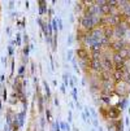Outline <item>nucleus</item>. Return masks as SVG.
<instances>
[{"instance_id":"f257e3e1","label":"nucleus","mask_w":130,"mask_h":131,"mask_svg":"<svg viewBox=\"0 0 130 131\" xmlns=\"http://www.w3.org/2000/svg\"><path fill=\"white\" fill-rule=\"evenodd\" d=\"M100 20L102 16H92V17H81L79 18V24L82 26V30L90 32L94 29H96L98 25H100Z\"/></svg>"},{"instance_id":"f03ea898","label":"nucleus","mask_w":130,"mask_h":131,"mask_svg":"<svg viewBox=\"0 0 130 131\" xmlns=\"http://www.w3.org/2000/svg\"><path fill=\"white\" fill-rule=\"evenodd\" d=\"M127 30H129L127 22H121V24H118L117 26L113 27V36L117 40H122L125 38V34H126Z\"/></svg>"},{"instance_id":"7ed1b4c3","label":"nucleus","mask_w":130,"mask_h":131,"mask_svg":"<svg viewBox=\"0 0 130 131\" xmlns=\"http://www.w3.org/2000/svg\"><path fill=\"white\" fill-rule=\"evenodd\" d=\"M129 83H125V82H118L115 84V92H116V95H118L120 97H126L127 96V93H129Z\"/></svg>"},{"instance_id":"20e7f679","label":"nucleus","mask_w":130,"mask_h":131,"mask_svg":"<svg viewBox=\"0 0 130 131\" xmlns=\"http://www.w3.org/2000/svg\"><path fill=\"white\" fill-rule=\"evenodd\" d=\"M112 91H115V84H113L112 82H111V81H104V82H102V84H100V92H102V95H108V96H111Z\"/></svg>"},{"instance_id":"39448f33","label":"nucleus","mask_w":130,"mask_h":131,"mask_svg":"<svg viewBox=\"0 0 130 131\" xmlns=\"http://www.w3.org/2000/svg\"><path fill=\"white\" fill-rule=\"evenodd\" d=\"M102 65H103V71H112L113 70V61L108 54H104L102 57Z\"/></svg>"},{"instance_id":"423d86ee","label":"nucleus","mask_w":130,"mask_h":131,"mask_svg":"<svg viewBox=\"0 0 130 131\" xmlns=\"http://www.w3.org/2000/svg\"><path fill=\"white\" fill-rule=\"evenodd\" d=\"M90 68H92L95 71L102 73V71H103L102 57H91V60H90Z\"/></svg>"},{"instance_id":"0eeeda50","label":"nucleus","mask_w":130,"mask_h":131,"mask_svg":"<svg viewBox=\"0 0 130 131\" xmlns=\"http://www.w3.org/2000/svg\"><path fill=\"white\" fill-rule=\"evenodd\" d=\"M120 116H121V110L117 106H109L108 108V118L117 121L120 118Z\"/></svg>"},{"instance_id":"6e6552de","label":"nucleus","mask_w":130,"mask_h":131,"mask_svg":"<svg viewBox=\"0 0 130 131\" xmlns=\"http://www.w3.org/2000/svg\"><path fill=\"white\" fill-rule=\"evenodd\" d=\"M76 54H77V57L79 59V61H82V60H90L91 59L90 54H88V51L86 48H83V47H79L76 51Z\"/></svg>"},{"instance_id":"1a4fd4ad","label":"nucleus","mask_w":130,"mask_h":131,"mask_svg":"<svg viewBox=\"0 0 130 131\" xmlns=\"http://www.w3.org/2000/svg\"><path fill=\"white\" fill-rule=\"evenodd\" d=\"M111 48H112L115 52H120V51H122V49L126 48V44H125L124 39L122 40H115V42L111 43Z\"/></svg>"},{"instance_id":"9d476101","label":"nucleus","mask_w":130,"mask_h":131,"mask_svg":"<svg viewBox=\"0 0 130 131\" xmlns=\"http://www.w3.org/2000/svg\"><path fill=\"white\" fill-rule=\"evenodd\" d=\"M96 43H99V42H96V40L94 39V36H92L90 32L87 34V36H86L85 40H83V44H86V46H88V47H92V46L96 44Z\"/></svg>"},{"instance_id":"9b49d317","label":"nucleus","mask_w":130,"mask_h":131,"mask_svg":"<svg viewBox=\"0 0 130 131\" xmlns=\"http://www.w3.org/2000/svg\"><path fill=\"white\" fill-rule=\"evenodd\" d=\"M122 82L129 83L130 82V68H125L122 71Z\"/></svg>"},{"instance_id":"f8f14e48","label":"nucleus","mask_w":130,"mask_h":131,"mask_svg":"<svg viewBox=\"0 0 130 131\" xmlns=\"http://www.w3.org/2000/svg\"><path fill=\"white\" fill-rule=\"evenodd\" d=\"M103 34H104V36H107V38L111 39L113 36V27H111V26L103 27Z\"/></svg>"},{"instance_id":"ddd939ff","label":"nucleus","mask_w":130,"mask_h":131,"mask_svg":"<svg viewBox=\"0 0 130 131\" xmlns=\"http://www.w3.org/2000/svg\"><path fill=\"white\" fill-rule=\"evenodd\" d=\"M87 34H88V32L85 31V30H82V29L78 30V31H77V40H78V42H83L85 38L87 36Z\"/></svg>"},{"instance_id":"4468645a","label":"nucleus","mask_w":130,"mask_h":131,"mask_svg":"<svg viewBox=\"0 0 130 131\" xmlns=\"http://www.w3.org/2000/svg\"><path fill=\"white\" fill-rule=\"evenodd\" d=\"M100 75H102V82H104V81H111V79L113 78L112 74H111V71H102Z\"/></svg>"},{"instance_id":"2eb2a0df","label":"nucleus","mask_w":130,"mask_h":131,"mask_svg":"<svg viewBox=\"0 0 130 131\" xmlns=\"http://www.w3.org/2000/svg\"><path fill=\"white\" fill-rule=\"evenodd\" d=\"M124 42H125V44H126V48H130V29H129V30L126 31V34H125Z\"/></svg>"},{"instance_id":"dca6fc26","label":"nucleus","mask_w":130,"mask_h":131,"mask_svg":"<svg viewBox=\"0 0 130 131\" xmlns=\"http://www.w3.org/2000/svg\"><path fill=\"white\" fill-rule=\"evenodd\" d=\"M113 79L116 81V83L121 82V81H122V73H121V71H115V74H113Z\"/></svg>"},{"instance_id":"f3484780","label":"nucleus","mask_w":130,"mask_h":131,"mask_svg":"<svg viewBox=\"0 0 130 131\" xmlns=\"http://www.w3.org/2000/svg\"><path fill=\"white\" fill-rule=\"evenodd\" d=\"M100 101H102L103 104L109 105V103H111V96H108V95H102V96H100Z\"/></svg>"},{"instance_id":"a211bd4d","label":"nucleus","mask_w":130,"mask_h":131,"mask_svg":"<svg viewBox=\"0 0 130 131\" xmlns=\"http://www.w3.org/2000/svg\"><path fill=\"white\" fill-rule=\"evenodd\" d=\"M113 123H115V128H116V131H122V122L121 121H113Z\"/></svg>"},{"instance_id":"6ab92c4d","label":"nucleus","mask_w":130,"mask_h":131,"mask_svg":"<svg viewBox=\"0 0 130 131\" xmlns=\"http://www.w3.org/2000/svg\"><path fill=\"white\" fill-rule=\"evenodd\" d=\"M39 14H43L46 12V2H39Z\"/></svg>"},{"instance_id":"aec40b11","label":"nucleus","mask_w":130,"mask_h":131,"mask_svg":"<svg viewBox=\"0 0 130 131\" xmlns=\"http://www.w3.org/2000/svg\"><path fill=\"white\" fill-rule=\"evenodd\" d=\"M100 109V114L104 117V118H108V109H105L104 106H102V108H99Z\"/></svg>"},{"instance_id":"412c9836","label":"nucleus","mask_w":130,"mask_h":131,"mask_svg":"<svg viewBox=\"0 0 130 131\" xmlns=\"http://www.w3.org/2000/svg\"><path fill=\"white\" fill-rule=\"evenodd\" d=\"M24 117H25V112H22V113H20L18 114V125L20 126H22V123H24Z\"/></svg>"},{"instance_id":"4be33fe9","label":"nucleus","mask_w":130,"mask_h":131,"mask_svg":"<svg viewBox=\"0 0 130 131\" xmlns=\"http://www.w3.org/2000/svg\"><path fill=\"white\" fill-rule=\"evenodd\" d=\"M44 90H46V93H47V97L51 96V92H49V87L47 84V82H44Z\"/></svg>"},{"instance_id":"5701e85b","label":"nucleus","mask_w":130,"mask_h":131,"mask_svg":"<svg viewBox=\"0 0 130 131\" xmlns=\"http://www.w3.org/2000/svg\"><path fill=\"white\" fill-rule=\"evenodd\" d=\"M38 100H39V110H43V97L39 95L38 96Z\"/></svg>"},{"instance_id":"b1692460","label":"nucleus","mask_w":130,"mask_h":131,"mask_svg":"<svg viewBox=\"0 0 130 131\" xmlns=\"http://www.w3.org/2000/svg\"><path fill=\"white\" fill-rule=\"evenodd\" d=\"M61 128H63L64 131H69V125H68V123H64V122H61Z\"/></svg>"},{"instance_id":"393cba45","label":"nucleus","mask_w":130,"mask_h":131,"mask_svg":"<svg viewBox=\"0 0 130 131\" xmlns=\"http://www.w3.org/2000/svg\"><path fill=\"white\" fill-rule=\"evenodd\" d=\"M24 54H25V57H27V56H29V46H27V44H26L25 48H24Z\"/></svg>"},{"instance_id":"a878e982","label":"nucleus","mask_w":130,"mask_h":131,"mask_svg":"<svg viewBox=\"0 0 130 131\" xmlns=\"http://www.w3.org/2000/svg\"><path fill=\"white\" fill-rule=\"evenodd\" d=\"M55 128H56L55 131H60V125H59V122H56V123H55Z\"/></svg>"},{"instance_id":"bb28decb","label":"nucleus","mask_w":130,"mask_h":131,"mask_svg":"<svg viewBox=\"0 0 130 131\" xmlns=\"http://www.w3.org/2000/svg\"><path fill=\"white\" fill-rule=\"evenodd\" d=\"M24 70H25V66H24V65H22V66H21V68H20V70H18V73H20V77H21V74H22V73H24Z\"/></svg>"},{"instance_id":"cd10ccee","label":"nucleus","mask_w":130,"mask_h":131,"mask_svg":"<svg viewBox=\"0 0 130 131\" xmlns=\"http://www.w3.org/2000/svg\"><path fill=\"white\" fill-rule=\"evenodd\" d=\"M47 118H48V121H51V112L47 109Z\"/></svg>"},{"instance_id":"c85d7f7f","label":"nucleus","mask_w":130,"mask_h":131,"mask_svg":"<svg viewBox=\"0 0 130 131\" xmlns=\"http://www.w3.org/2000/svg\"><path fill=\"white\" fill-rule=\"evenodd\" d=\"M64 82H65V84H68V75L66 74H64Z\"/></svg>"},{"instance_id":"c756f323","label":"nucleus","mask_w":130,"mask_h":131,"mask_svg":"<svg viewBox=\"0 0 130 131\" xmlns=\"http://www.w3.org/2000/svg\"><path fill=\"white\" fill-rule=\"evenodd\" d=\"M12 53H13V47L11 46V47H9V54H12Z\"/></svg>"},{"instance_id":"7c9ffc66","label":"nucleus","mask_w":130,"mask_h":131,"mask_svg":"<svg viewBox=\"0 0 130 131\" xmlns=\"http://www.w3.org/2000/svg\"><path fill=\"white\" fill-rule=\"evenodd\" d=\"M59 25H60V29H63V24H61V20H59Z\"/></svg>"},{"instance_id":"2f4dec72","label":"nucleus","mask_w":130,"mask_h":131,"mask_svg":"<svg viewBox=\"0 0 130 131\" xmlns=\"http://www.w3.org/2000/svg\"><path fill=\"white\" fill-rule=\"evenodd\" d=\"M127 21H129V24H127V26H130V18H127Z\"/></svg>"},{"instance_id":"473e14b6","label":"nucleus","mask_w":130,"mask_h":131,"mask_svg":"<svg viewBox=\"0 0 130 131\" xmlns=\"http://www.w3.org/2000/svg\"><path fill=\"white\" fill-rule=\"evenodd\" d=\"M0 109H2V101H0Z\"/></svg>"},{"instance_id":"72a5a7b5","label":"nucleus","mask_w":130,"mask_h":131,"mask_svg":"<svg viewBox=\"0 0 130 131\" xmlns=\"http://www.w3.org/2000/svg\"><path fill=\"white\" fill-rule=\"evenodd\" d=\"M11 131H12V130H11Z\"/></svg>"}]
</instances>
